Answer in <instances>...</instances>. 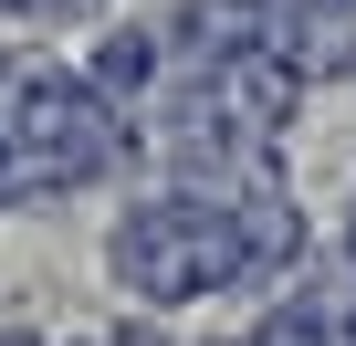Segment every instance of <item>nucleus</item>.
I'll use <instances>...</instances> for the list:
<instances>
[{"label": "nucleus", "instance_id": "f257e3e1", "mask_svg": "<svg viewBox=\"0 0 356 346\" xmlns=\"http://www.w3.org/2000/svg\"><path fill=\"white\" fill-rule=\"evenodd\" d=\"M115 262H126V283L157 294V304L210 294V283L241 273V221H220V210H200V200H157V210H136V221L115 231Z\"/></svg>", "mask_w": 356, "mask_h": 346}, {"label": "nucleus", "instance_id": "f03ea898", "mask_svg": "<svg viewBox=\"0 0 356 346\" xmlns=\"http://www.w3.org/2000/svg\"><path fill=\"white\" fill-rule=\"evenodd\" d=\"M346 242H356V231H346Z\"/></svg>", "mask_w": 356, "mask_h": 346}]
</instances>
